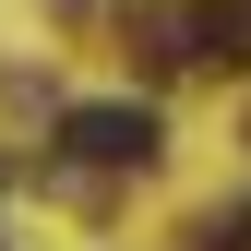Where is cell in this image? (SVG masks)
<instances>
[{
	"instance_id": "6da1fadb",
	"label": "cell",
	"mask_w": 251,
	"mask_h": 251,
	"mask_svg": "<svg viewBox=\"0 0 251 251\" xmlns=\"http://www.w3.org/2000/svg\"><path fill=\"white\" fill-rule=\"evenodd\" d=\"M60 155H72V168H155V155H168V120H155L144 96L60 108Z\"/></svg>"
},
{
	"instance_id": "7a4b0ae2",
	"label": "cell",
	"mask_w": 251,
	"mask_h": 251,
	"mask_svg": "<svg viewBox=\"0 0 251 251\" xmlns=\"http://www.w3.org/2000/svg\"><path fill=\"white\" fill-rule=\"evenodd\" d=\"M132 48L155 60V72H192V60H203V0H144V12H132Z\"/></svg>"
},
{
	"instance_id": "3957f363",
	"label": "cell",
	"mask_w": 251,
	"mask_h": 251,
	"mask_svg": "<svg viewBox=\"0 0 251 251\" xmlns=\"http://www.w3.org/2000/svg\"><path fill=\"white\" fill-rule=\"evenodd\" d=\"M203 60H251V0H203Z\"/></svg>"
},
{
	"instance_id": "277c9868",
	"label": "cell",
	"mask_w": 251,
	"mask_h": 251,
	"mask_svg": "<svg viewBox=\"0 0 251 251\" xmlns=\"http://www.w3.org/2000/svg\"><path fill=\"white\" fill-rule=\"evenodd\" d=\"M192 251H251V203H215L203 227H192Z\"/></svg>"
}]
</instances>
